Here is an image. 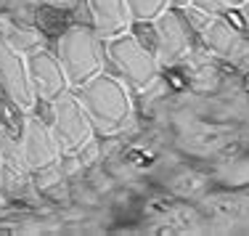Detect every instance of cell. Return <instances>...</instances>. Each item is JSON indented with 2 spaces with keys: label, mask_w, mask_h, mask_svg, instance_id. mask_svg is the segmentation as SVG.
Here are the masks:
<instances>
[{
  "label": "cell",
  "mask_w": 249,
  "mask_h": 236,
  "mask_svg": "<svg viewBox=\"0 0 249 236\" xmlns=\"http://www.w3.org/2000/svg\"><path fill=\"white\" fill-rule=\"evenodd\" d=\"M85 106L88 117L93 122V130L101 138H111L120 135L133 120V98H130V88L120 77L101 72L85 85L72 88Z\"/></svg>",
  "instance_id": "obj_1"
},
{
  "label": "cell",
  "mask_w": 249,
  "mask_h": 236,
  "mask_svg": "<svg viewBox=\"0 0 249 236\" xmlns=\"http://www.w3.org/2000/svg\"><path fill=\"white\" fill-rule=\"evenodd\" d=\"M53 51L64 67L69 88H80L106 72V40H101L93 27L72 24L61 37L53 40Z\"/></svg>",
  "instance_id": "obj_2"
},
{
  "label": "cell",
  "mask_w": 249,
  "mask_h": 236,
  "mask_svg": "<svg viewBox=\"0 0 249 236\" xmlns=\"http://www.w3.org/2000/svg\"><path fill=\"white\" fill-rule=\"evenodd\" d=\"M106 67L130 91H143L157 82L159 64L151 51H146L130 32L106 40Z\"/></svg>",
  "instance_id": "obj_3"
},
{
  "label": "cell",
  "mask_w": 249,
  "mask_h": 236,
  "mask_svg": "<svg viewBox=\"0 0 249 236\" xmlns=\"http://www.w3.org/2000/svg\"><path fill=\"white\" fill-rule=\"evenodd\" d=\"M51 106H53L51 130L56 135V144L61 149V154H77L88 141L96 138L90 117H88L85 106L80 104V98H77V93L72 88L53 98Z\"/></svg>",
  "instance_id": "obj_4"
},
{
  "label": "cell",
  "mask_w": 249,
  "mask_h": 236,
  "mask_svg": "<svg viewBox=\"0 0 249 236\" xmlns=\"http://www.w3.org/2000/svg\"><path fill=\"white\" fill-rule=\"evenodd\" d=\"M157 27V64L159 67H173L183 61L194 48V27L188 24L183 8H167L154 19Z\"/></svg>",
  "instance_id": "obj_5"
},
{
  "label": "cell",
  "mask_w": 249,
  "mask_h": 236,
  "mask_svg": "<svg viewBox=\"0 0 249 236\" xmlns=\"http://www.w3.org/2000/svg\"><path fill=\"white\" fill-rule=\"evenodd\" d=\"M19 149H21V159H24L27 170L32 175L58 164V159H61V149L56 144L51 125L45 120H40L37 114H32V111L27 114L24 130L19 135Z\"/></svg>",
  "instance_id": "obj_6"
},
{
  "label": "cell",
  "mask_w": 249,
  "mask_h": 236,
  "mask_svg": "<svg viewBox=\"0 0 249 236\" xmlns=\"http://www.w3.org/2000/svg\"><path fill=\"white\" fill-rule=\"evenodd\" d=\"M27 74H29V85H32L35 96L40 101H53L56 96H61L64 91H69V80L64 74V67L58 61L56 51L48 48H37L32 53H27Z\"/></svg>",
  "instance_id": "obj_7"
},
{
  "label": "cell",
  "mask_w": 249,
  "mask_h": 236,
  "mask_svg": "<svg viewBox=\"0 0 249 236\" xmlns=\"http://www.w3.org/2000/svg\"><path fill=\"white\" fill-rule=\"evenodd\" d=\"M0 91L24 111H32L37 104V96L29 85L24 53L14 51L5 40H0Z\"/></svg>",
  "instance_id": "obj_8"
},
{
  "label": "cell",
  "mask_w": 249,
  "mask_h": 236,
  "mask_svg": "<svg viewBox=\"0 0 249 236\" xmlns=\"http://www.w3.org/2000/svg\"><path fill=\"white\" fill-rule=\"evenodd\" d=\"M199 37H201V43H204L207 48L215 53V56L231 58V61L241 58L249 51V45H247L244 35H241V29H236L228 19H225V16H215V19L210 21V27H207Z\"/></svg>",
  "instance_id": "obj_9"
},
{
  "label": "cell",
  "mask_w": 249,
  "mask_h": 236,
  "mask_svg": "<svg viewBox=\"0 0 249 236\" xmlns=\"http://www.w3.org/2000/svg\"><path fill=\"white\" fill-rule=\"evenodd\" d=\"M88 3H90V14H93V29L101 40L124 35L133 24V16H130L124 0H88Z\"/></svg>",
  "instance_id": "obj_10"
},
{
  "label": "cell",
  "mask_w": 249,
  "mask_h": 236,
  "mask_svg": "<svg viewBox=\"0 0 249 236\" xmlns=\"http://www.w3.org/2000/svg\"><path fill=\"white\" fill-rule=\"evenodd\" d=\"M32 24L37 27L48 40H56V37H61L74 21H72V16H69V11L58 8V5H51V3H43L37 11H35Z\"/></svg>",
  "instance_id": "obj_11"
},
{
  "label": "cell",
  "mask_w": 249,
  "mask_h": 236,
  "mask_svg": "<svg viewBox=\"0 0 249 236\" xmlns=\"http://www.w3.org/2000/svg\"><path fill=\"white\" fill-rule=\"evenodd\" d=\"M27 114H29V111H24L19 104H14L3 91H0V130L14 135V138H19L21 130H24Z\"/></svg>",
  "instance_id": "obj_12"
},
{
  "label": "cell",
  "mask_w": 249,
  "mask_h": 236,
  "mask_svg": "<svg viewBox=\"0 0 249 236\" xmlns=\"http://www.w3.org/2000/svg\"><path fill=\"white\" fill-rule=\"evenodd\" d=\"M133 21H154L162 11H167V0H124Z\"/></svg>",
  "instance_id": "obj_13"
},
{
  "label": "cell",
  "mask_w": 249,
  "mask_h": 236,
  "mask_svg": "<svg viewBox=\"0 0 249 236\" xmlns=\"http://www.w3.org/2000/svg\"><path fill=\"white\" fill-rule=\"evenodd\" d=\"M127 32L133 35L146 51L157 53V27H154V21H133Z\"/></svg>",
  "instance_id": "obj_14"
},
{
  "label": "cell",
  "mask_w": 249,
  "mask_h": 236,
  "mask_svg": "<svg viewBox=\"0 0 249 236\" xmlns=\"http://www.w3.org/2000/svg\"><path fill=\"white\" fill-rule=\"evenodd\" d=\"M183 14H186V19H188V24L194 27V32L201 35L207 27H210V21L215 19V16H210V14H204V11H199V8H194V5H186L183 8Z\"/></svg>",
  "instance_id": "obj_15"
},
{
  "label": "cell",
  "mask_w": 249,
  "mask_h": 236,
  "mask_svg": "<svg viewBox=\"0 0 249 236\" xmlns=\"http://www.w3.org/2000/svg\"><path fill=\"white\" fill-rule=\"evenodd\" d=\"M74 24H85V27H93V14H90V3L88 0H77V5L69 11Z\"/></svg>",
  "instance_id": "obj_16"
},
{
  "label": "cell",
  "mask_w": 249,
  "mask_h": 236,
  "mask_svg": "<svg viewBox=\"0 0 249 236\" xmlns=\"http://www.w3.org/2000/svg\"><path fill=\"white\" fill-rule=\"evenodd\" d=\"M188 5H194V8L204 11V14H210V16H223L225 11H228L225 0H191Z\"/></svg>",
  "instance_id": "obj_17"
},
{
  "label": "cell",
  "mask_w": 249,
  "mask_h": 236,
  "mask_svg": "<svg viewBox=\"0 0 249 236\" xmlns=\"http://www.w3.org/2000/svg\"><path fill=\"white\" fill-rule=\"evenodd\" d=\"M45 3H51V5H58V8H64V11H72L74 5H77V0H45Z\"/></svg>",
  "instance_id": "obj_18"
},
{
  "label": "cell",
  "mask_w": 249,
  "mask_h": 236,
  "mask_svg": "<svg viewBox=\"0 0 249 236\" xmlns=\"http://www.w3.org/2000/svg\"><path fill=\"white\" fill-rule=\"evenodd\" d=\"M188 3H191V0H167L170 8H186Z\"/></svg>",
  "instance_id": "obj_19"
},
{
  "label": "cell",
  "mask_w": 249,
  "mask_h": 236,
  "mask_svg": "<svg viewBox=\"0 0 249 236\" xmlns=\"http://www.w3.org/2000/svg\"><path fill=\"white\" fill-rule=\"evenodd\" d=\"M239 11H241V16H244V24H247V29H249V0H247L244 5H241Z\"/></svg>",
  "instance_id": "obj_20"
},
{
  "label": "cell",
  "mask_w": 249,
  "mask_h": 236,
  "mask_svg": "<svg viewBox=\"0 0 249 236\" xmlns=\"http://www.w3.org/2000/svg\"><path fill=\"white\" fill-rule=\"evenodd\" d=\"M244 3H247V0H225V5H228V8H241Z\"/></svg>",
  "instance_id": "obj_21"
},
{
  "label": "cell",
  "mask_w": 249,
  "mask_h": 236,
  "mask_svg": "<svg viewBox=\"0 0 249 236\" xmlns=\"http://www.w3.org/2000/svg\"><path fill=\"white\" fill-rule=\"evenodd\" d=\"M0 178H3V157H0Z\"/></svg>",
  "instance_id": "obj_22"
}]
</instances>
